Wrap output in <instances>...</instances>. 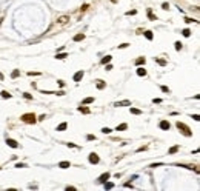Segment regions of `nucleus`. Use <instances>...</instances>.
Segmentation results:
<instances>
[{
  "instance_id": "45",
  "label": "nucleus",
  "mask_w": 200,
  "mask_h": 191,
  "mask_svg": "<svg viewBox=\"0 0 200 191\" xmlns=\"http://www.w3.org/2000/svg\"><path fill=\"white\" fill-rule=\"evenodd\" d=\"M128 46V43H122V45H119V48L120 49H123V48H126Z\"/></svg>"
},
{
  "instance_id": "44",
  "label": "nucleus",
  "mask_w": 200,
  "mask_h": 191,
  "mask_svg": "<svg viewBox=\"0 0 200 191\" xmlns=\"http://www.w3.org/2000/svg\"><path fill=\"white\" fill-rule=\"evenodd\" d=\"M192 119H194V120H200V116L199 114H194V116H192Z\"/></svg>"
},
{
  "instance_id": "3",
  "label": "nucleus",
  "mask_w": 200,
  "mask_h": 191,
  "mask_svg": "<svg viewBox=\"0 0 200 191\" xmlns=\"http://www.w3.org/2000/svg\"><path fill=\"white\" fill-rule=\"evenodd\" d=\"M88 159H89V162H91V163H93V165H97V163H99V162H100V157L97 156L96 153H91Z\"/></svg>"
},
{
  "instance_id": "20",
  "label": "nucleus",
  "mask_w": 200,
  "mask_h": 191,
  "mask_svg": "<svg viewBox=\"0 0 200 191\" xmlns=\"http://www.w3.org/2000/svg\"><path fill=\"white\" fill-rule=\"evenodd\" d=\"M148 17H149V20H157V17L152 14V9L148 8Z\"/></svg>"
},
{
  "instance_id": "7",
  "label": "nucleus",
  "mask_w": 200,
  "mask_h": 191,
  "mask_svg": "<svg viewBox=\"0 0 200 191\" xmlns=\"http://www.w3.org/2000/svg\"><path fill=\"white\" fill-rule=\"evenodd\" d=\"M83 76H85V73H83V71H77V73H75L74 74V82H80V80L82 79H83Z\"/></svg>"
},
{
  "instance_id": "29",
  "label": "nucleus",
  "mask_w": 200,
  "mask_h": 191,
  "mask_svg": "<svg viewBox=\"0 0 200 191\" xmlns=\"http://www.w3.org/2000/svg\"><path fill=\"white\" fill-rule=\"evenodd\" d=\"M182 34L185 35V37H189V35H191V29H188V28H185V29L182 31Z\"/></svg>"
},
{
  "instance_id": "6",
  "label": "nucleus",
  "mask_w": 200,
  "mask_h": 191,
  "mask_svg": "<svg viewBox=\"0 0 200 191\" xmlns=\"http://www.w3.org/2000/svg\"><path fill=\"white\" fill-rule=\"evenodd\" d=\"M116 108H120V106H131V102L129 100H120V102H116L114 103Z\"/></svg>"
},
{
  "instance_id": "32",
  "label": "nucleus",
  "mask_w": 200,
  "mask_h": 191,
  "mask_svg": "<svg viewBox=\"0 0 200 191\" xmlns=\"http://www.w3.org/2000/svg\"><path fill=\"white\" fill-rule=\"evenodd\" d=\"M174 48H176L177 51H180V49H182V43H180V42H176V43H174Z\"/></svg>"
},
{
  "instance_id": "34",
  "label": "nucleus",
  "mask_w": 200,
  "mask_h": 191,
  "mask_svg": "<svg viewBox=\"0 0 200 191\" xmlns=\"http://www.w3.org/2000/svg\"><path fill=\"white\" fill-rule=\"evenodd\" d=\"M185 22H186V23H192V22H197V20H194V19H191V17H186Z\"/></svg>"
},
{
  "instance_id": "25",
  "label": "nucleus",
  "mask_w": 200,
  "mask_h": 191,
  "mask_svg": "<svg viewBox=\"0 0 200 191\" xmlns=\"http://www.w3.org/2000/svg\"><path fill=\"white\" fill-rule=\"evenodd\" d=\"M111 59H112V57H111V56H106V57H103V59H102V63H103V65L109 63V62H111Z\"/></svg>"
},
{
  "instance_id": "1",
  "label": "nucleus",
  "mask_w": 200,
  "mask_h": 191,
  "mask_svg": "<svg viewBox=\"0 0 200 191\" xmlns=\"http://www.w3.org/2000/svg\"><path fill=\"white\" fill-rule=\"evenodd\" d=\"M176 127H177V129H179V131L182 132L183 136H186V137H191V136H192L191 128H189L186 123H183V122H180V120H179V122L176 123Z\"/></svg>"
},
{
  "instance_id": "33",
  "label": "nucleus",
  "mask_w": 200,
  "mask_h": 191,
  "mask_svg": "<svg viewBox=\"0 0 200 191\" xmlns=\"http://www.w3.org/2000/svg\"><path fill=\"white\" fill-rule=\"evenodd\" d=\"M96 139H97V137H96L94 134H88V136H86V140H96Z\"/></svg>"
},
{
  "instance_id": "42",
  "label": "nucleus",
  "mask_w": 200,
  "mask_h": 191,
  "mask_svg": "<svg viewBox=\"0 0 200 191\" xmlns=\"http://www.w3.org/2000/svg\"><path fill=\"white\" fill-rule=\"evenodd\" d=\"M25 167H26L25 163H17V165H15V168H25Z\"/></svg>"
},
{
  "instance_id": "24",
  "label": "nucleus",
  "mask_w": 200,
  "mask_h": 191,
  "mask_svg": "<svg viewBox=\"0 0 200 191\" xmlns=\"http://www.w3.org/2000/svg\"><path fill=\"white\" fill-rule=\"evenodd\" d=\"M156 62L159 63V65H162V66H165V65H166V60L165 59H160V57H156Z\"/></svg>"
},
{
  "instance_id": "46",
  "label": "nucleus",
  "mask_w": 200,
  "mask_h": 191,
  "mask_svg": "<svg viewBox=\"0 0 200 191\" xmlns=\"http://www.w3.org/2000/svg\"><path fill=\"white\" fill-rule=\"evenodd\" d=\"M66 190H68V191H69V190H71V191H75V186H69V185H68Z\"/></svg>"
},
{
  "instance_id": "8",
  "label": "nucleus",
  "mask_w": 200,
  "mask_h": 191,
  "mask_svg": "<svg viewBox=\"0 0 200 191\" xmlns=\"http://www.w3.org/2000/svg\"><path fill=\"white\" fill-rule=\"evenodd\" d=\"M109 177H111V174H109V173H108V171H106V173H103V174H102V176H100V177H99V179H97V180H99L100 183H103V182H106V180L109 179Z\"/></svg>"
},
{
  "instance_id": "47",
  "label": "nucleus",
  "mask_w": 200,
  "mask_h": 191,
  "mask_svg": "<svg viewBox=\"0 0 200 191\" xmlns=\"http://www.w3.org/2000/svg\"><path fill=\"white\" fill-rule=\"evenodd\" d=\"M162 8H163V9H168V8H169V5H168V3H163Z\"/></svg>"
},
{
  "instance_id": "12",
  "label": "nucleus",
  "mask_w": 200,
  "mask_h": 191,
  "mask_svg": "<svg viewBox=\"0 0 200 191\" xmlns=\"http://www.w3.org/2000/svg\"><path fill=\"white\" fill-rule=\"evenodd\" d=\"M78 111H80L82 113V114H89V113H91V109L89 108H86V106H85V105H80V106H78Z\"/></svg>"
},
{
  "instance_id": "41",
  "label": "nucleus",
  "mask_w": 200,
  "mask_h": 191,
  "mask_svg": "<svg viewBox=\"0 0 200 191\" xmlns=\"http://www.w3.org/2000/svg\"><path fill=\"white\" fill-rule=\"evenodd\" d=\"M123 186H125V188H132V183H129V182H126V183H125V185H123Z\"/></svg>"
},
{
  "instance_id": "19",
  "label": "nucleus",
  "mask_w": 200,
  "mask_h": 191,
  "mask_svg": "<svg viewBox=\"0 0 200 191\" xmlns=\"http://www.w3.org/2000/svg\"><path fill=\"white\" fill-rule=\"evenodd\" d=\"M137 76H140V77H142V76H146V69H143V68H137Z\"/></svg>"
},
{
  "instance_id": "35",
  "label": "nucleus",
  "mask_w": 200,
  "mask_h": 191,
  "mask_svg": "<svg viewBox=\"0 0 200 191\" xmlns=\"http://www.w3.org/2000/svg\"><path fill=\"white\" fill-rule=\"evenodd\" d=\"M146 150H148V147L145 145V147H140L139 150H137V153H142V151H146Z\"/></svg>"
},
{
  "instance_id": "40",
  "label": "nucleus",
  "mask_w": 200,
  "mask_h": 191,
  "mask_svg": "<svg viewBox=\"0 0 200 191\" xmlns=\"http://www.w3.org/2000/svg\"><path fill=\"white\" fill-rule=\"evenodd\" d=\"M23 97H25V99H32V96L28 94V93H23Z\"/></svg>"
},
{
  "instance_id": "4",
  "label": "nucleus",
  "mask_w": 200,
  "mask_h": 191,
  "mask_svg": "<svg viewBox=\"0 0 200 191\" xmlns=\"http://www.w3.org/2000/svg\"><path fill=\"white\" fill-rule=\"evenodd\" d=\"M159 128H160V129H165V131H168V129L171 128V123H169L168 120H162V122L159 123Z\"/></svg>"
},
{
  "instance_id": "14",
  "label": "nucleus",
  "mask_w": 200,
  "mask_h": 191,
  "mask_svg": "<svg viewBox=\"0 0 200 191\" xmlns=\"http://www.w3.org/2000/svg\"><path fill=\"white\" fill-rule=\"evenodd\" d=\"M180 150V145H174L172 148H169V151H168V154H176L177 151Z\"/></svg>"
},
{
  "instance_id": "15",
  "label": "nucleus",
  "mask_w": 200,
  "mask_h": 191,
  "mask_svg": "<svg viewBox=\"0 0 200 191\" xmlns=\"http://www.w3.org/2000/svg\"><path fill=\"white\" fill-rule=\"evenodd\" d=\"M66 128H68V123H66V122H62V123L57 127V131H65Z\"/></svg>"
},
{
  "instance_id": "2",
  "label": "nucleus",
  "mask_w": 200,
  "mask_h": 191,
  "mask_svg": "<svg viewBox=\"0 0 200 191\" xmlns=\"http://www.w3.org/2000/svg\"><path fill=\"white\" fill-rule=\"evenodd\" d=\"M20 120L25 122V123H35V122H37V117H35L34 113H26V114L20 116Z\"/></svg>"
},
{
  "instance_id": "37",
  "label": "nucleus",
  "mask_w": 200,
  "mask_h": 191,
  "mask_svg": "<svg viewBox=\"0 0 200 191\" xmlns=\"http://www.w3.org/2000/svg\"><path fill=\"white\" fill-rule=\"evenodd\" d=\"M88 8H89V5H83V6H82V8H80V11H82V12H85V11H86Z\"/></svg>"
},
{
  "instance_id": "18",
  "label": "nucleus",
  "mask_w": 200,
  "mask_h": 191,
  "mask_svg": "<svg viewBox=\"0 0 200 191\" xmlns=\"http://www.w3.org/2000/svg\"><path fill=\"white\" fill-rule=\"evenodd\" d=\"M94 102V97H86V99L82 102V105H89V103H93Z\"/></svg>"
},
{
  "instance_id": "5",
  "label": "nucleus",
  "mask_w": 200,
  "mask_h": 191,
  "mask_svg": "<svg viewBox=\"0 0 200 191\" xmlns=\"http://www.w3.org/2000/svg\"><path fill=\"white\" fill-rule=\"evenodd\" d=\"M68 22H69V15H60V17L57 19V23L59 25H66Z\"/></svg>"
},
{
  "instance_id": "31",
  "label": "nucleus",
  "mask_w": 200,
  "mask_h": 191,
  "mask_svg": "<svg viewBox=\"0 0 200 191\" xmlns=\"http://www.w3.org/2000/svg\"><path fill=\"white\" fill-rule=\"evenodd\" d=\"M112 131L111 128H108V127H105V128H102V132H105V134H109V132Z\"/></svg>"
},
{
  "instance_id": "10",
  "label": "nucleus",
  "mask_w": 200,
  "mask_h": 191,
  "mask_svg": "<svg viewBox=\"0 0 200 191\" xmlns=\"http://www.w3.org/2000/svg\"><path fill=\"white\" fill-rule=\"evenodd\" d=\"M71 167V162H68V160H62L60 163H59V168H62V170H66V168H69Z\"/></svg>"
},
{
  "instance_id": "38",
  "label": "nucleus",
  "mask_w": 200,
  "mask_h": 191,
  "mask_svg": "<svg viewBox=\"0 0 200 191\" xmlns=\"http://www.w3.org/2000/svg\"><path fill=\"white\" fill-rule=\"evenodd\" d=\"M134 14H137L136 9H132V11H128V12H126V15H134Z\"/></svg>"
},
{
  "instance_id": "48",
  "label": "nucleus",
  "mask_w": 200,
  "mask_h": 191,
  "mask_svg": "<svg viewBox=\"0 0 200 191\" xmlns=\"http://www.w3.org/2000/svg\"><path fill=\"white\" fill-rule=\"evenodd\" d=\"M45 119H46V116H45V114H43V116H40V117H39V119H37V120H45Z\"/></svg>"
},
{
  "instance_id": "23",
  "label": "nucleus",
  "mask_w": 200,
  "mask_h": 191,
  "mask_svg": "<svg viewBox=\"0 0 200 191\" xmlns=\"http://www.w3.org/2000/svg\"><path fill=\"white\" fill-rule=\"evenodd\" d=\"M0 96H2V97H3V99H11V97H12V96H11V94H9V93H8V91H2V93H0Z\"/></svg>"
},
{
  "instance_id": "36",
  "label": "nucleus",
  "mask_w": 200,
  "mask_h": 191,
  "mask_svg": "<svg viewBox=\"0 0 200 191\" xmlns=\"http://www.w3.org/2000/svg\"><path fill=\"white\" fill-rule=\"evenodd\" d=\"M28 76H40V73H34V71H28Z\"/></svg>"
},
{
  "instance_id": "49",
  "label": "nucleus",
  "mask_w": 200,
  "mask_h": 191,
  "mask_svg": "<svg viewBox=\"0 0 200 191\" xmlns=\"http://www.w3.org/2000/svg\"><path fill=\"white\" fill-rule=\"evenodd\" d=\"M112 69V65H106V71H111Z\"/></svg>"
},
{
  "instance_id": "11",
  "label": "nucleus",
  "mask_w": 200,
  "mask_h": 191,
  "mask_svg": "<svg viewBox=\"0 0 200 191\" xmlns=\"http://www.w3.org/2000/svg\"><path fill=\"white\" fill-rule=\"evenodd\" d=\"M73 40H74V42H82V40H85V34H83V32H78V34H75L74 37H73Z\"/></svg>"
},
{
  "instance_id": "27",
  "label": "nucleus",
  "mask_w": 200,
  "mask_h": 191,
  "mask_svg": "<svg viewBox=\"0 0 200 191\" xmlns=\"http://www.w3.org/2000/svg\"><path fill=\"white\" fill-rule=\"evenodd\" d=\"M131 114H136V116H140V114H142V111H140V109H137V108H131Z\"/></svg>"
},
{
  "instance_id": "50",
  "label": "nucleus",
  "mask_w": 200,
  "mask_h": 191,
  "mask_svg": "<svg viewBox=\"0 0 200 191\" xmlns=\"http://www.w3.org/2000/svg\"><path fill=\"white\" fill-rule=\"evenodd\" d=\"M117 2H119V0H111V3H117Z\"/></svg>"
},
{
  "instance_id": "21",
  "label": "nucleus",
  "mask_w": 200,
  "mask_h": 191,
  "mask_svg": "<svg viewBox=\"0 0 200 191\" xmlns=\"http://www.w3.org/2000/svg\"><path fill=\"white\" fill-rule=\"evenodd\" d=\"M126 128H128V125H126V123H122V125H117L116 131H125Z\"/></svg>"
},
{
  "instance_id": "22",
  "label": "nucleus",
  "mask_w": 200,
  "mask_h": 191,
  "mask_svg": "<svg viewBox=\"0 0 200 191\" xmlns=\"http://www.w3.org/2000/svg\"><path fill=\"white\" fill-rule=\"evenodd\" d=\"M66 57H68L66 53H62V54H57V56H55V59H57V60H63V59H66Z\"/></svg>"
},
{
  "instance_id": "39",
  "label": "nucleus",
  "mask_w": 200,
  "mask_h": 191,
  "mask_svg": "<svg viewBox=\"0 0 200 191\" xmlns=\"http://www.w3.org/2000/svg\"><path fill=\"white\" fill-rule=\"evenodd\" d=\"M66 145H68L69 148H77V145H75V143H73V142H69V143H66Z\"/></svg>"
},
{
  "instance_id": "16",
  "label": "nucleus",
  "mask_w": 200,
  "mask_h": 191,
  "mask_svg": "<svg viewBox=\"0 0 200 191\" xmlns=\"http://www.w3.org/2000/svg\"><path fill=\"white\" fill-rule=\"evenodd\" d=\"M143 35H145L148 40H152V37H154V34H152V31H143Z\"/></svg>"
},
{
  "instance_id": "30",
  "label": "nucleus",
  "mask_w": 200,
  "mask_h": 191,
  "mask_svg": "<svg viewBox=\"0 0 200 191\" xmlns=\"http://www.w3.org/2000/svg\"><path fill=\"white\" fill-rule=\"evenodd\" d=\"M160 89H162L163 93H168V94H169V93H171V89H169L168 86H165V85H163V86H160Z\"/></svg>"
},
{
  "instance_id": "26",
  "label": "nucleus",
  "mask_w": 200,
  "mask_h": 191,
  "mask_svg": "<svg viewBox=\"0 0 200 191\" xmlns=\"http://www.w3.org/2000/svg\"><path fill=\"white\" fill-rule=\"evenodd\" d=\"M19 76H20V71H19V69H14V71H12V74H11L12 79H17Z\"/></svg>"
},
{
  "instance_id": "9",
  "label": "nucleus",
  "mask_w": 200,
  "mask_h": 191,
  "mask_svg": "<svg viewBox=\"0 0 200 191\" xmlns=\"http://www.w3.org/2000/svg\"><path fill=\"white\" fill-rule=\"evenodd\" d=\"M6 143H8V147H11V148H19L17 140H14V139H6Z\"/></svg>"
},
{
  "instance_id": "28",
  "label": "nucleus",
  "mask_w": 200,
  "mask_h": 191,
  "mask_svg": "<svg viewBox=\"0 0 200 191\" xmlns=\"http://www.w3.org/2000/svg\"><path fill=\"white\" fill-rule=\"evenodd\" d=\"M103 183H105V188H106V190L114 188V183H112V182H103Z\"/></svg>"
},
{
  "instance_id": "43",
  "label": "nucleus",
  "mask_w": 200,
  "mask_h": 191,
  "mask_svg": "<svg viewBox=\"0 0 200 191\" xmlns=\"http://www.w3.org/2000/svg\"><path fill=\"white\" fill-rule=\"evenodd\" d=\"M154 103H162V99H152Z\"/></svg>"
},
{
  "instance_id": "13",
  "label": "nucleus",
  "mask_w": 200,
  "mask_h": 191,
  "mask_svg": "<svg viewBox=\"0 0 200 191\" xmlns=\"http://www.w3.org/2000/svg\"><path fill=\"white\" fill-rule=\"evenodd\" d=\"M145 62H146L145 57H137V59H136V65H137V66H140V65H145Z\"/></svg>"
},
{
  "instance_id": "51",
  "label": "nucleus",
  "mask_w": 200,
  "mask_h": 191,
  "mask_svg": "<svg viewBox=\"0 0 200 191\" xmlns=\"http://www.w3.org/2000/svg\"><path fill=\"white\" fill-rule=\"evenodd\" d=\"M0 80H3V74L2 73H0Z\"/></svg>"
},
{
  "instance_id": "17",
  "label": "nucleus",
  "mask_w": 200,
  "mask_h": 191,
  "mask_svg": "<svg viewBox=\"0 0 200 191\" xmlns=\"http://www.w3.org/2000/svg\"><path fill=\"white\" fill-rule=\"evenodd\" d=\"M96 85H97V88H99V89H103L105 86H106V83H105L103 80H100V79H99V80H97V83H96Z\"/></svg>"
}]
</instances>
